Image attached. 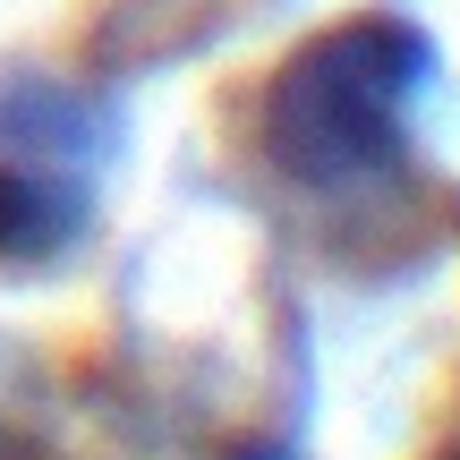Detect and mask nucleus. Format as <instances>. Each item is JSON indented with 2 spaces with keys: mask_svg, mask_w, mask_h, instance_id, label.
Listing matches in <instances>:
<instances>
[{
  "mask_svg": "<svg viewBox=\"0 0 460 460\" xmlns=\"http://www.w3.org/2000/svg\"><path fill=\"white\" fill-rule=\"evenodd\" d=\"M435 34L401 9H358L307 34L256 94V154L307 197H358L410 163L418 102L435 94Z\"/></svg>",
  "mask_w": 460,
  "mask_h": 460,
  "instance_id": "nucleus-1",
  "label": "nucleus"
},
{
  "mask_svg": "<svg viewBox=\"0 0 460 460\" xmlns=\"http://www.w3.org/2000/svg\"><path fill=\"white\" fill-rule=\"evenodd\" d=\"M111 163H119V111L102 94L60 77L0 85V264L51 273L60 256H77Z\"/></svg>",
  "mask_w": 460,
  "mask_h": 460,
  "instance_id": "nucleus-2",
  "label": "nucleus"
},
{
  "mask_svg": "<svg viewBox=\"0 0 460 460\" xmlns=\"http://www.w3.org/2000/svg\"><path fill=\"white\" fill-rule=\"evenodd\" d=\"M444 460H460V444H452V452H444Z\"/></svg>",
  "mask_w": 460,
  "mask_h": 460,
  "instance_id": "nucleus-3",
  "label": "nucleus"
}]
</instances>
